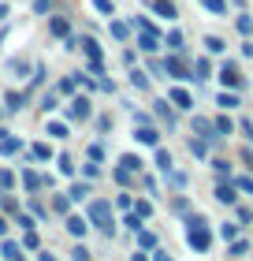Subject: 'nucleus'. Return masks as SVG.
I'll return each instance as SVG.
<instances>
[{
  "label": "nucleus",
  "instance_id": "c9c22d12",
  "mask_svg": "<svg viewBox=\"0 0 253 261\" xmlns=\"http://www.w3.org/2000/svg\"><path fill=\"white\" fill-rule=\"evenodd\" d=\"M167 49H172V53H179V49H183V34H179V30H172V34H167Z\"/></svg>",
  "mask_w": 253,
  "mask_h": 261
},
{
  "label": "nucleus",
  "instance_id": "a19ab883",
  "mask_svg": "<svg viewBox=\"0 0 253 261\" xmlns=\"http://www.w3.org/2000/svg\"><path fill=\"white\" fill-rule=\"evenodd\" d=\"M205 49H209V53H223L227 45H223L220 38H205Z\"/></svg>",
  "mask_w": 253,
  "mask_h": 261
},
{
  "label": "nucleus",
  "instance_id": "b1692460",
  "mask_svg": "<svg viewBox=\"0 0 253 261\" xmlns=\"http://www.w3.org/2000/svg\"><path fill=\"white\" fill-rule=\"evenodd\" d=\"M212 127H216V135H231V130H235V123L227 120V116H216V120H212Z\"/></svg>",
  "mask_w": 253,
  "mask_h": 261
},
{
  "label": "nucleus",
  "instance_id": "f257e3e1",
  "mask_svg": "<svg viewBox=\"0 0 253 261\" xmlns=\"http://www.w3.org/2000/svg\"><path fill=\"white\" fill-rule=\"evenodd\" d=\"M186 243L194 246L198 254H205L212 246V231H209V220H205V217H190L186 220Z\"/></svg>",
  "mask_w": 253,
  "mask_h": 261
},
{
  "label": "nucleus",
  "instance_id": "9b49d317",
  "mask_svg": "<svg viewBox=\"0 0 253 261\" xmlns=\"http://www.w3.org/2000/svg\"><path fill=\"white\" fill-rule=\"evenodd\" d=\"M130 213H134L138 220H149V217H153V201H149V198H138V201H130Z\"/></svg>",
  "mask_w": 253,
  "mask_h": 261
},
{
  "label": "nucleus",
  "instance_id": "1a4fd4ad",
  "mask_svg": "<svg viewBox=\"0 0 253 261\" xmlns=\"http://www.w3.org/2000/svg\"><path fill=\"white\" fill-rule=\"evenodd\" d=\"M134 138L142 142V146H156V142H160V135H156L149 123H138V127H134Z\"/></svg>",
  "mask_w": 253,
  "mask_h": 261
},
{
  "label": "nucleus",
  "instance_id": "7ed1b4c3",
  "mask_svg": "<svg viewBox=\"0 0 253 261\" xmlns=\"http://www.w3.org/2000/svg\"><path fill=\"white\" fill-rule=\"evenodd\" d=\"M164 75H172V79H194V75H190V67L183 64V60H179V56L172 53V56H164Z\"/></svg>",
  "mask_w": 253,
  "mask_h": 261
},
{
  "label": "nucleus",
  "instance_id": "dca6fc26",
  "mask_svg": "<svg viewBox=\"0 0 253 261\" xmlns=\"http://www.w3.org/2000/svg\"><path fill=\"white\" fill-rule=\"evenodd\" d=\"M119 168H127L130 175H138L142 172V161L134 157V153H127V157H119Z\"/></svg>",
  "mask_w": 253,
  "mask_h": 261
},
{
  "label": "nucleus",
  "instance_id": "e2e57ef3",
  "mask_svg": "<svg viewBox=\"0 0 253 261\" xmlns=\"http://www.w3.org/2000/svg\"><path fill=\"white\" fill-rule=\"evenodd\" d=\"M0 19H8V4H0Z\"/></svg>",
  "mask_w": 253,
  "mask_h": 261
},
{
  "label": "nucleus",
  "instance_id": "c03bdc74",
  "mask_svg": "<svg viewBox=\"0 0 253 261\" xmlns=\"http://www.w3.org/2000/svg\"><path fill=\"white\" fill-rule=\"evenodd\" d=\"M49 135L52 138H67V123H49Z\"/></svg>",
  "mask_w": 253,
  "mask_h": 261
},
{
  "label": "nucleus",
  "instance_id": "7c9ffc66",
  "mask_svg": "<svg viewBox=\"0 0 253 261\" xmlns=\"http://www.w3.org/2000/svg\"><path fill=\"white\" fill-rule=\"evenodd\" d=\"M82 175H86V179H97V175H101V161H90V164H82Z\"/></svg>",
  "mask_w": 253,
  "mask_h": 261
},
{
  "label": "nucleus",
  "instance_id": "49530a36",
  "mask_svg": "<svg viewBox=\"0 0 253 261\" xmlns=\"http://www.w3.org/2000/svg\"><path fill=\"white\" fill-rule=\"evenodd\" d=\"M22 246H26V250H38V235H34V228H26V239H22Z\"/></svg>",
  "mask_w": 253,
  "mask_h": 261
},
{
  "label": "nucleus",
  "instance_id": "6e6552de",
  "mask_svg": "<svg viewBox=\"0 0 253 261\" xmlns=\"http://www.w3.org/2000/svg\"><path fill=\"white\" fill-rule=\"evenodd\" d=\"M194 135L205 138V142H216V138H220V135H216V127H212V120H201V116L194 120Z\"/></svg>",
  "mask_w": 253,
  "mask_h": 261
},
{
  "label": "nucleus",
  "instance_id": "c756f323",
  "mask_svg": "<svg viewBox=\"0 0 253 261\" xmlns=\"http://www.w3.org/2000/svg\"><path fill=\"white\" fill-rule=\"evenodd\" d=\"M4 101H8V109H11V112H19V109H22V101H26V93H8Z\"/></svg>",
  "mask_w": 253,
  "mask_h": 261
},
{
  "label": "nucleus",
  "instance_id": "5701e85b",
  "mask_svg": "<svg viewBox=\"0 0 253 261\" xmlns=\"http://www.w3.org/2000/svg\"><path fill=\"white\" fill-rule=\"evenodd\" d=\"M22 187H26V191H38V187H41V175L26 168V172H22Z\"/></svg>",
  "mask_w": 253,
  "mask_h": 261
},
{
  "label": "nucleus",
  "instance_id": "5fc2aeb1",
  "mask_svg": "<svg viewBox=\"0 0 253 261\" xmlns=\"http://www.w3.org/2000/svg\"><path fill=\"white\" fill-rule=\"evenodd\" d=\"M212 168H216V175H227V168H231V164H227V161H212Z\"/></svg>",
  "mask_w": 253,
  "mask_h": 261
},
{
  "label": "nucleus",
  "instance_id": "0eeeda50",
  "mask_svg": "<svg viewBox=\"0 0 253 261\" xmlns=\"http://www.w3.org/2000/svg\"><path fill=\"white\" fill-rule=\"evenodd\" d=\"M138 49H142V53H156V49H160V34H156V30H142Z\"/></svg>",
  "mask_w": 253,
  "mask_h": 261
},
{
  "label": "nucleus",
  "instance_id": "69168bd1",
  "mask_svg": "<svg viewBox=\"0 0 253 261\" xmlns=\"http://www.w3.org/2000/svg\"><path fill=\"white\" fill-rule=\"evenodd\" d=\"M41 261H56V257H52V254H41Z\"/></svg>",
  "mask_w": 253,
  "mask_h": 261
},
{
  "label": "nucleus",
  "instance_id": "6ab92c4d",
  "mask_svg": "<svg viewBox=\"0 0 253 261\" xmlns=\"http://www.w3.org/2000/svg\"><path fill=\"white\" fill-rule=\"evenodd\" d=\"M138 246H142V250H156V235H153V231H142V228H138Z\"/></svg>",
  "mask_w": 253,
  "mask_h": 261
},
{
  "label": "nucleus",
  "instance_id": "39448f33",
  "mask_svg": "<svg viewBox=\"0 0 253 261\" xmlns=\"http://www.w3.org/2000/svg\"><path fill=\"white\" fill-rule=\"evenodd\" d=\"M220 82H223V90H238V86H242L238 67H235V64H223V67H220Z\"/></svg>",
  "mask_w": 253,
  "mask_h": 261
},
{
  "label": "nucleus",
  "instance_id": "58836bf2",
  "mask_svg": "<svg viewBox=\"0 0 253 261\" xmlns=\"http://www.w3.org/2000/svg\"><path fill=\"white\" fill-rule=\"evenodd\" d=\"M235 27H238V34H253V19H249V15H238Z\"/></svg>",
  "mask_w": 253,
  "mask_h": 261
},
{
  "label": "nucleus",
  "instance_id": "052dcab7",
  "mask_svg": "<svg viewBox=\"0 0 253 261\" xmlns=\"http://www.w3.org/2000/svg\"><path fill=\"white\" fill-rule=\"evenodd\" d=\"M153 261H172V257H167L164 250H156V254H153Z\"/></svg>",
  "mask_w": 253,
  "mask_h": 261
},
{
  "label": "nucleus",
  "instance_id": "f8f14e48",
  "mask_svg": "<svg viewBox=\"0 0 253 261\" xmlns=\"http://www.w3.org/2000/svg\"><path fill=\"white\" fill-rule=\"evenodd\" d=\"M153 11H156V15H164V19H175L179 15V8L172 4V0H153Z\"/></svg>",
  "mask_w": 253,
  "mask_h": 261
},
{
  "label": "nucleus",
  "instance_id": "f3484780",
  "mask_svg": "<svg viewBox=\"0 0 253 261\" xmlns=\"http://www.w3.org/2000/svg\"><path fill=\"white\" fill-rule=\"evenodd\" d=\"M108 30H112V38H116V41H127V34H130V27H127V22H119V19L108 22Z\"/></svg>",
  "mask_w": 253,
  "mask_h": 261
},
{
  "label": "nucleus",
  "instance_id": "393cba45",
  "mask_svg": "<svg viewBox=\"0 0 253 261\" xmlns=\"http://www.w3.org/2000/svg\"><path fill=\"white\" fill-rule=\"evenodd\" d=\"M216 105H220V109H238V93H220V97H216Z\"/></svg>",
  "mask_w": 253,
  "mask_h": 261
},
{
  "label": "nucleus",
  "instance_id": "4c0bfd02",
  "mask_svg": "<svg viewBox=\"0 0 253 261\" xmlns=\"http://www.w3.org/2000/svg\"><path fill=\"white\" fill-rule=\"evenodd\" d=\"M201 4L209 11H216V15H223V11H227V0H201Z\"/></svg>",
  "mask_w": 253,
  "mask_h": 261
},
{
  "label": "nucleus",
  "instance_id": "bb28decb",
  "mask_svg": "<svg viewBox=\"0 0 253 261\" xmlns=\"http://www.w3.org/2000/svg\"><path fill=\"white\" fill-rule=\"evenodd\" d=\"M242 254H249V243L235 235V239H231V257H242Z\"/></svg>",
  "mask_w": 253,
  "mask_h": 261
},
{
  "label": "nucleus",
  "instance_id": "412c9836",
  "mask_svg": "<svg viewBox=\"0 0 253 261\" xmlns=\"http://www.w3.org/2000/svg\"><path fill=\"white\" fill-rule=\"evenodd\" d=\"M0 254H4V261H22L19 243H4V246H0Z\"/></svg>",
  "mask_w": 253,
  "mask_h": 261
},
{
  "label": "nucleus",
  "instance_id": "20e7f679",
  "mask_svg": "<svg viewBox=\"0 0 253 261\" xmlns=\"http://www.w3.org/2000/svg\"><path fill=\"white\" fill-rule=\"evenodd\" d=\"M90 112H93V105H90V97H75V101H71L67 105V116H71V120H90Z\"/></svg>",
  "mask_w": 253,
  "mask_h": 261
},
{
  "label": "nucleus",
  "instance_id": "6e6d98bb",
  "mask_svg": "<svg viewBox=\"0 0 253 261\" xmlns=\"http://www.w3.org/2000/svg\"><path fill=\"white\" fill-rule=\"evenodd\" d=\"M123 224H127V228H130V231H138V228H142V220H138V217H134V213H130V217H127V220H123Z\"/></svg>",
  "mask_w": 253,
  "mask_h": 261
},
{
  "label": "nucleus",
  "instance_id": "2f4dec72",
  "mask_svg": "<svg viewBox=\"0 0 253 261\" xmlns=\"http://www.w3.org/2000/svg\"><path fill=\"white\" fill-rule=\"evenodd\" d=\"M75 86H78V79H64L56 86V93H64V97H71V93H75Z\"/></svg>",
  "mask_w": 253,
  "mask_h": 261
},
{
  "label": "nucleus",
  "instance_id": "603ef678",
  "mask_svg": "<svg viewBox=\"0 0 253 261\" xmlns=\"http://www.w3.org/2000/svg\"><path fill=\"white\" fill-rule=\"evenodd\" d=\"M134 30H153V22H149L146 15H138V19H134Z\"/></svg>",
  "mask_w": 253,
  "mask_h": 261
},
{
  "label": "nucleus",
  "instance_id": "4be33fe9",
  "mask_svg": "<svg viewBox=\"0 0 253 261\" xmlns=\"http://www.w3.org/2000/svg\"><path fill=\"white\" fill-rule=\"evenodd\" d=\"M130 86H134V90H149V79H146V71H130Z\"/></svg>",
  "mask_w": 253,
  "mask_h": 261
},
{
  "label": "nucleus",
  "instance_id": "680f3d73",
  "mask_svg": "<svg viewBox=\"0 0 253 261\" xmlns=\"http://www.w3.org/2000/svg\"><path fill=\"white\" fill-rule=\"evenodd\" d=\"M4 231H8V220H4V217H0V235H4Z\"/></svg>",
  "mask_w": 253,
  "mask_h": 261
},
{
  "label": "nucleus",
  "instance_id": "a18cd8bd",
  "mask_svg": "<svg viewBox=\"0 0 253 261\" xmlns=\"http://www.w3.org/2000/svg\"><path fill=\"white\" fill-rule=\"evenodd\" d=\"M56 97H60V93H45V97H41V109L52 112V109H56Z\"/></svg>",
  "mask_w": 253,
  "mask_h": 261
},
{
  "label": "nucleus",
  "instance_id": "8fccbe9b",
  "mask_svg": "<svg viewBox=\"0 0 253 261\" xmlns=\"http://www.w3.org/2000/svg\"><path fill=\"white\" fill-rule=\"evenodd\" d=\"M60 172H64V175H71V172H75V164H71V157H67V153L60 157Z\"/></svg>",
  "mask_w": 253,
  "mask_h": 261
},
{
  "label": "nucleus",
  "instance_id": "4468645a",
  "mask_svg": "<svg viewBox=\"0 0 253 261\" xmlns=\"http://www.w3.org/2000/svg\"><path fill=\"white\" fill-rule=\"evenodd\" d=\"M86 228H90V224L82 220V217H67V231L75 235V239H82V235H86Z\"/></svg>",
  "mask_w": 253,
  "mask_h": 261
},
{
  "label": "nucleus",
  "instance_id": "c85d7f7f",
  "mask_svg": "<svg viewBox=\"0 0 253 261\" xmlns=\"http://www.w3.org/2000/svg\"><path fill=\"white\" fill-rule=\"evenodd\" d=\"M156 168H160V172L172 168V153H167V149H156Z\"/></svg>",
  "mask_w": 253,
  "mask_h": 261
},
{
  "label": "nucleus",
  "instance_id": "f03ea898",
  "mask_svg": "<svg viewBox=\"0 0 253 261\" xmlns=\"http://www.w3.org/2000/svg\"><path fill=\"white\" fill-rule=\"evenodd\" d=\"M90 224L101 228L104 235H112V205H108V201H93L90 205Z\"/></svg>",
  "mask_w": 253,
  "mask_h": 261
},
{
  "label": "nucleus",
  "instance_id": "e433bc0d",
  "mask_svg": "<svg viewBox=\"0 0 253 261\" xmlns=\"http://www.w3.org/2000/svg\"><path fill=\"white\" fill-rule=\"evenodd\" d=\"M93 8H97L101 15H116V4H112V0H93Z\"/></svg>",
  "mask_w": 253,
  "mask_h": 261
},
{
  "label": "nucleus",
  "instance_id": "4d7b16f0",
  "mask_svg": "<svg viewBox=\"0 0 253 261\" xmlns=\"http://www.w3.org/2000/svg\"><path fill=\"white\" fill-rule=\"evenodd\" d=\"M242 161H246V168H253V149H242Z\"/></svg>",
  "mask_w": 253,
  "mask_h": 261
},
{
  "label": "nucleus",
  "instance_id": "37998d69",
  "mask_svg": "<svg viewBox=\"0 0 253 261\" xmlns=\"http://www.w3.org/2000/svg\"><path fill=\"white\" fill-rule=\"evenodd\" d=\"M235 187H238V191H246V194H253V179H249V175H238Z\"/></svg>",
  "mask_w": 253,
  "mask_h": 261
},
{
  "label": "nucleus",
  "instance_id": "aec40b11",
  "mask_svg": "<svg viewBox=\"0 0 253 261\" xmlns=\"http://www.w3.org/2000/svg\"><path fill=\"white\" fill-rule=\"evenodd\" d=\"M209 71H212V64H209V60H205V56H201V60L194 64V71H190V75H194V79L201 82V79H209Z\"/></svg>",
  "mask_w": 253,
  "mask_h": 261
},
{
  "label": "nucleus",
  "instance_id": "ddd939ff",
  "mask_svg": "<svg viewBox=\"0 0 253 261\" xmlns=\"http://www.w3.org/2000/svg\"><path fill=\"white\" fill-rule=\"evenodd\" d=\"M19 149H22V142H19V138H11V135L0 138V153H4V157H15Z\"/></svg>",
  "mask_w": 253,
  "mask_h": 261
},
{
  "label": "nucleus",
  "instance_id": "13d9d810",
  "mask_svg": "<svg viewBox=\"0 0 253 261\" xmlns=\"http://www.w3.org/2000/svg\"><path fill=\"white\" fill-rule=\"evenodd\" d=\"M238 127H242V130H246V135L253 138V120H242V123H238Z\"/></svg>",
  "mask_w": 253,
  "mask_h": 261
},
{
  "label": "nucleus",
  "instance_id": "de8ad7c7",
  "mask_svg": "<svg viewBox=\"0 0 253 261\" xmlns=\"http://www.w3.org/2000/svg\"><path fill=\"white\" fill-rule=\"evenodd\" d=\"M90 161H104V146H101V142H93V146H90Z\"/></svg>",
  "mask_w": 253,
  "mask_h": 261
},
{
  "label": "nucleus",
  "instance_id": "2eb2a0df",
  "mask_svg": "<svg viewBox=\"0 0 253 261\" xmlns=\"http://www.w3.org/2000/svg\"><path fill=\"white\" fill-rule=\"evenodd\" d=\"M49 30L56 34V38H67V34H71V22H67V19H60V15H56V19H49Z\"/></svg>",
  "mask_w": 253,
  "mask_h": 261
},
{
  "label": "nucleus",
  "instance_id": "423d86ee",
  "mask_svg": "<svg viewBox=\"0 0 253 261\" xmlns=\"http://www.w3.org/2000/svg\"><path fill=\"white\" fill-rule=\"evenodd\" d=\"M216 201H220V205H235V201H238V194H235V183L231 179H220V183H216Z\"/></svg>",
  "mask_w": 253,
  "mask_h": 261
},
{
  "label": "nucleus",
  "instance_id": "09e8293b",
  "mask_svg": "<svg viewBox=\"0 0 253 261\" xmlns=\"http://www.w3.org/2000/svg\"><path fill=\"white\" fill-rule=\"evenodd\" d=\"M0 187H4V191H11V187H15V175H11V172H0Z\"/></svg>",
  "mask_w": 253,
  "mask_h": 261
},
{
  "label": "nucleus",
  "instance_id": "bf43d9fd",
  "mask_svg": "<svg viewBox=\"0 0 253 261\" xmlns=\"http://www.w3.org/2000/svg\"><path fill=\"white\" fill-rule=\"evenodd\" d=\"M34 8H38V11H49V0H34Z\"/></svg>",
  "mask_w": 253,
  "mask_h": 261
},
{
  "label": "nucleus",
  "instance_id": "0e129e2a",
  "mask_svg": "<svg viewBox=\"0 0 253 261\" xmlns=\"http://www.w3.org/2000/svg\"><path fill=\"white\" fill-rule=\"evenodd\" d=\"M130 261H149V257H146V254H134V257H130Z\"/></svg>",
  "mask_w": 253,
  "mask_h": 261
},
{
  "label": "nucleus",
  "instance_id": "79ce46f5",
  "mask_svg": "<svg viewBox=\"0 0 253 261\" xmlns=\"http://www.w3.org/2000/svg\"><path fill=\"white\" fill-rule=\"evenodd\" d=\"M116 183H119V187H127V183H134V175H130L127 168H116Z\"/></svg>",
  "mask_w": 253,
  "mask_h": 261
},
{
  "label": "nucleus",
  "instance_id": "ea45409f",
  "mask_svg": "<svg viewBox=\"0 0 253 261\" xmlns=\"http://www.w3.org/2000/svg\"><path fill=\"white\" fill-rule=\"evenodd\" d=\"M90 257H93V254H90V250H86L82 243L75 246V250H71V261H90Z\"/></svg>",
  "mask_w": 253,
  "mask_h": 261
},
{
  "label": "nucleus",
  "instance_id": "a211bd4d",
  "mask_svg": "<svg viewBox=\"0 0 253 261\" xmlns=\"http://www.w3.org/2000/svg\"><path fill=\"white\" fill-rule=\"evenodd\" d=\"M156 116H160V120H164L167 127H175V112L167 109V101H156Z\"/></svg>",
  "mask_w": 253,
  "mask_h": 261
},
{
  "label": "nucleus",
  "instance_id": "a878e982",
  "mask_svg": "<svg viewBox=\"0 0 253 261\" xmlns=\"http://www.w3.org/2000/svg\"><path fill=\"white\" fill-rule=\"evenodd\" d=\"M86 194H90V183H75V187L67 191V198H71V201H82Z\"/></svg>",
  "mask_w": 253,
  "mask_h": 261
},
{
  "label": "nucleus",
  "instance_id": "72a5a7b5",
  "mask_svg": "<svg viewBox=\"0 0 253 261\" xmlns=\"http://www.w3.org/2000/svg\"><path fill=\"white\" fill-rule=\"evenodd\" d=\"M235 235H238V224H220V239L223 243H231Z\"/></svg>",
  "mask_w": 253,
  "mask_h": 261
},
{
  "label": "nucleus",
  "instance_id": "cd10ccee",
  "mask_svg": "<svg viewBox=\"0 0 253 261\" xmlns=\"http://www.w3.org/2000/svg\"><path fill=\"white\" fill-rule=\"evenodd\" d=\"M30 157H38V161H49V157H52V149L45 146V142H38V146H30Z\"/></svg>",
  "mask_w": 253,
  "mask_h": 261
},
{
  "label": "nucleus",
  "instance_id": "9d476101",
  "mask_svg": "<svg viewBox=\"0 0 253 261\" xmlns=\"http://www.w3.org/2000/svg\"><path fill=\"white\" fill-rule=\"evenodd\" d=\"M167 97H172V105H175V109H183V112H186V109H194V97H190L183 86H175L172 93H167Z\"/></svg>",
  "mask_w": 253,
  "mask_h": 261
},
{
  "label": "nucleus",
  "instance_id": "864d4df0",
  "mask_svg": "<svg viewBox=\"0 0 253 261\" xmlns=\"http://www.w3.org/2000/svg\"><path fill=\"white\" fill-rule=\"evenodd\" d=\"M19 217V228H34V217H26V213H15Z\"/></svg>",
  "mask_w": 253,
  "mask_h": 261
},
{
  "label": "nucleus",
  "instance_id": "f704fd0d",
  "mask_svg": "<svg viewBox=\"0 0 253 261\" xmlns=\"http://www.w3.org/2000/svg\"><path fill=\"white\" fill-rule=\"evenodd\" d=\"M52 209H56V213H67V209H71V198H67V194H56V198H52Z\"/></svg>",
  "mask_w": 253,
  "mask_h": 261
},
{
  "label": "nucleus",
  "instance_id": "3c124183",
  "mask_svg": "<svg viewBox=\"0 0 253 261\" xmlns=\"http://www.w3.org/2000/svg\"><path fill=\"white\" fill-rule=\"evenodd\" d=\"M172 209H175V213H190V201H186V198H175Z\"/></svg>",
  "mask_w": 253,
  "mask_h": 261
},
{
  "label": "nucleus",
  "instance_id": "473e14b6",
  "mask_svg": "<svg viewBox=\"0 0 253 261\" xmlns=\"http://www.w3.org/2000/svg\"><path fill=\"white\" fill-rule=\"evenodd\" d=\"M190 153H194V157H205V153H209V142H205V138H194V142H190Z\"/></svg>",
  "mask_w": 253,
  "mask_h": 261
}]
</instances>
